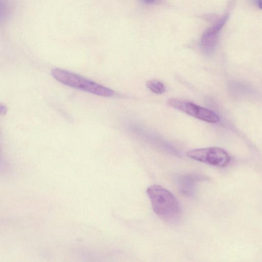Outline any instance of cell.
I'll list each match as a JSON object with an SVG mask.
<instances>
[{"instance_id":"9","label":"cell","mask_w":262,"mask_h":262,"mask_svg":"<svg viewBox=\"0 0 262 262\" xmlns=\"http://www.w3.org/2000/svg\"><path fill=\"white\" fill-rule=\"evenodd\" d=\"M147 4H150L154 2L155 0H143Z\"/></svg>"},{"instance_id":"6","label":"cell","mask_w":262,"mask_h":262,"mask_svg":"<svg viewBox=\"0 0 262 262\" xmlns=\"http://www.w3.org/2000/svg\"><path fill=\"white\" fill-rule=\"evenodd\" d=\"M204 180V177L194 174H187L180 177L179 183L181 192L187 196L194 192L196 182Z\"/></svg>"},{"instance_id":"5","label":"cell","mask_w":262,"mask_h":262,"mask_svg":"<svg viewBox=\"0 0 262 262\" xmlns=\"http://www.w3.org/2000/svg\"><path fill=\"white\" fill-rule=\"evenodd\" d=\"M228 18V15L223 16L204 33L201 40L200 46L202 51L206 55H210L214 51L219 40V32Z\"/></svg>"},{"instance_id":"8","label":"cell","mask_w":262,"mask_h":262,"mask_svg":"<svg viewBox=\"0 0 262 262\" xmlns=\"http://www.w3.org/2000/svg\"><path fill=\"white\" fill-rule=\"evenodd\" d=\"M256 3L260 9H262V0H256Z\"/></svg>"},{"instance_id":"2","label":"cell","mask_w":262,"mask_h":262,"mask_svg":"<svg viewBox=\"0 0 262 262\" xmlns=\"http://www.w3.org/2000/svg\"><path fill=\"white\" fill-rule=\"evenodd\" d=\"M51 74L57 81L74 89L102 97H111L114 94L112 89L70 71L54 68Z\"/></svg>"},{"instance_id":"4","label":"cell","mask_w":262,"mask_h":262,"mask_svg":"<svg viewBox=\"0 0 262 262\" xmlns=\"http://www.w3.org/2000/svg\"><path fill=\"white\" fill-rule=\"evenodd\" d=\"M186 155L193 160L218 167H225L230 161L227 152L216 147L194 149L188 151Z\"/></svg>"},{"instance_id":"7","label":"cell","mask_w":262,"mask_h":262,"mask_svg":"<svg viewBox=\"0 0 262 262\" xmlns=\"http://www.w3.org/2000/svg\"><path fill=\"white\" fill-rule=\"evenodd\" d=\"M146 85L150 91L156 94H162L166 91L164 84L162 82L156 79L148 80Z\"/></svg>"},{"instance_id":"3","label":"cell","mask_w":262,"mask_h":262,"mask_svg":"<svg viewBox=\"0 0 262 262\" xmlns=\"http://www.w3.org/2000/svg\"><path fill=\"white\" fill-rule=\"evenodd\" d=\"M167 104L173 108L208 123H217L220 121L219 116L214 112L190 101L171 98Z\"/></svg>"},{"instance_id":"1","label":"cell","mask_w":262,"mask_h":262,"mask_svg":"<svg viewBox=\"0 0 262 262\" xmlns=\"http://www.w3.org/2000/svg\"><path fill=\"white\" fill-rule=\"evenodd\" d=\"M155 213L163 221L177 223L180 219L181 209L175 196L163 187L153 185L146 189Z\"/></svg>"}]
</instances>
